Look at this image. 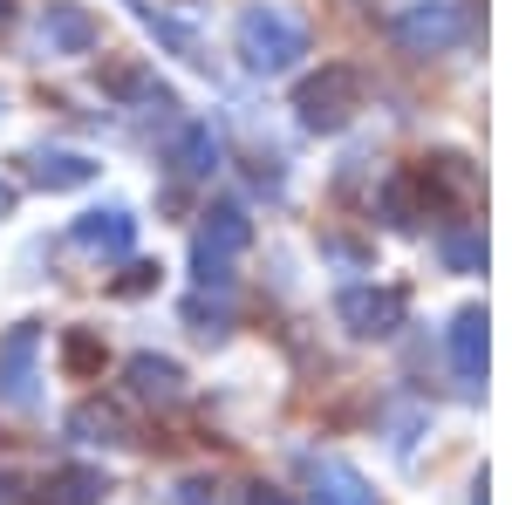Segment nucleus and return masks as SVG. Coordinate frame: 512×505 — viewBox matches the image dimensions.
<instances>
[{"label":"nucleus","mask_w":512,"mask_h":505,"mask_svg":"<svg viewBox=\"0 0 512 505\" xmlns=\"http://www.w3.org/2000/svg\"><path fill=\"white\" fill-rule=\"evenodd\" d=\"M253 246V219L239 205H212L198 226V280L205 287H233V260Z\"/></svg>","instance_id":"obj_3"},{"label":"nucleus","mask_w":512,"mask_h":505,"mask_svg":"<svg viewBox=\"0 0 512 505\" xmlns=\"http://www.w3.org/2000/svg\"><path fill=\"white\" fill-rule=\"evenodd\" d=\"M137 14H144V28H151V35H158L171 55H185V62H198V69L212 62V55H205V41H198V28H185L178 14H158L151 0H137Z\"/></svg>","instance_id":"obj_13"},{"label":"nucleus","mask_w":512,"mask_h":505,"mask_svg":"<svg viewBox=\"0 0 512 505\" xmlns=\"http://www.w3.org/2000/svg\"><path fill=\"white\" fill-rule=\"evenodd\" d=\"M171 505H212V485L192 478V485H178V492H171Z\"/></svg>","instance_id":"obj_19"},{"label":"nucleus","mask_w":512,"mask_h":505,"mask_svg":"<svg viewBox=\"0 0 512 505\" xmlns=\"http://www.w3.org/2000/svg\"><path fill=\"white\" fill-rule=\"evenodd\" d=\"M0 403L7 410H35L41 403V328L14 321L0 335Z\"/></svg>","instance_id":"obj_4"},{"label":"nucleus","mask_w":512,"mask_h":505,"mask_svg":"<svg viewBox=\"0 0 512 505\" xmlns=\"http://www.w3.org/2000/svg\"><path fill=\"white\" fill-rule=\"evenodd\" d=\"M96 492H103V471L89 465H69L48 478V505H96Z\"/></svg>","instance_id":"obj_15"},{"label":"nucleus","mask_w":512,"mask_h":505,"mask_svg":"<svg viewBox=\"0 0 512 505\" xmlns=\"http://www.w3.org/2000/svg\"><path fill=\"white\" fill-rule=\"evenodd\" d=\"M444 260H451L458 273H478V267H485V246H478L472 233H451V239H444Z\"/></svg>","instance_id":"obj_18"},{"label":"nucleus","mask_w":512,"mask_h":505,"mask_svg":"<svg viewBox=\"0 0 512 505\" xmlns=\"http://www.w3.org/2000/svg\"><path fill=\"white\" fill-rule=\"evenodd\" d=\"M246 505H294V499H287V492H274V485H253V492H246Z\"/></svg>","instance_id":"obj_20"},{"label":"nucleus","mask_w":512,"mask_h":505,"mask_svg":"<svg viewBox=\"0 0 512 505\" xmlns=\"http://www.w3.org/2000/svg\"><path fill=\"white\" fill-rule=\"evenodd\" d=\"M0 21H7V0H0Z\"/></svg>","instance_id":"obj_22"},{"label":"nucleus","mask_w":512,"mask_h":505,"mask_svg":"<svg viewBox=\"0 0 512 505\" xmlns=\"http://www.w3.org/2000/svg\"><path fill=\"white\" fill-rule=\"evenodd\" d=\"M69 430H76L82 444H123V417L110 403H82L76 417H69Z\"/></svg>","instance_id":"obj_16"},{"label":"nucleus","mask_w":512,"mask_h":505,"mask_svg":"<svg viewBox=\"0 0 512 505\" xmlns=\"http://www.w3.org/2000/svg\"><path fill=\"white\" fill-rule=\"evenodd\" d=\"M308 499L315 505H376V492H369V478H362L355 465L315 458V465H308Z\"/></svg>","instance_id":"obj_9"},{"label":"nucleus","mask_w":512,"mask_h":505,"mask_svg":"<svg viewBox=\"0 0 512 505\" xmlns=\"http://www.w3.org/2000/svg\"><path fill=\"white\" fill-rule=\"evenodd\" d=\"M130 396L137 403H178L185 396V369L171 362V355H130Z\"/></svg>","instance_id":"obj_10"},{"label":"nucleus","mask_w":512,"mask_h":505,"mask_svg":"<svg viewBox=\"0 0 512 505\" xmlns=\"http://www.w3.org/2000/svg\"><path fill=\"white\" fill-rule=\"evenodd\" d=\"M233 48H239V62H246L253 76H287V69L308 55V21L287 14V7H274V0H260V7L239 14Z\"/></svg>","instance_id":"obj_1"},{"label":"nucleus","mask_w":512,"mask_h":505,"mask_svg":"<svg viewBox=\"0 0 512 505\" xmlns=\"http://www.w3.org/2000/svg\"><path fill=\"white\" fill-rule=\"evenodd\" d=\"M62 369H69V376H96V369H103V342H96L89 328H69V335H62Z\"/></svg>","instance_id":"obj_17"},{"label":"nucleus","mask_w":512,"mask_h":505,"mask_svg":"<svg viewBox=\"0 0 512 505\" xmlns=\"http://www.w3.org/2000/svg\"><path fill=\"white\" fill-rule=\"evenodd\" d=\"M35 35H41L48 55H89V48H96V14H89L82 0H48Z\"/></svg>","instance_id":"obj_7"},{"label":"nucleus","mask_w":512,"mask_h":505,"mask_svg":"<svg viewBox=\"0 0 512 505\" xmlns=\"http://www.w3.org/2000/svg\"><path fill=\"white\" fill-rule=\"evenodd\" d=\"M171 171H178V178H212V171H219V137H212V123H185V130H178Z\"/></svg>","instance_id":"obj_11"},{"label":"nucleus","mask_w":512,"mask_h":505,"mask_svg":"<svg viewBox=\"0 0 512 505\" xmlns=\"http://www.w3.org/2000/svg\"><path fill=\"white\" fill-rule=\"evenodd\" d=\"M451 362H458V376H485V314H458V321H451Z\"/></svg>","instance_id":"obj_14"},{"label":"nucleus","mask_w":512,"mask_h":505,"mask_svg":"<svg viewBox=\"0 0 512 505\" xmlns=\"http://www.w3.org/2000/svg\"><path fill=\"white\" fill-rule=\"evenodd\" d=\"M335 314H342L349 335H396L410 301H403V287H342L335 294Z\"/></svg>","instance_id":"obj_5"},{"label":"nucleus","mask_w":512,"mask_h":505,"mask_svg":"<svg viewBox=\"0 0 512 505\" xmlns=\"http://www.w3.org/2000/svg\"><path fill=\"white\" fill-rule=\"evenodd\" d=\"M89 178H96V157H82V151H41L35 157L41 192H76V185H89Z\"/></svg>","instance_id":"obj_12"},{"label":"nucleus","mask_w":512,"mask_h":505,"mask_svg":"<svg viewBox=\"0 0 512 505\" xmlns=\"http://www.w3.org/2000/svg\"><path fill=\"white\" fill-rule=\"evenodd\" d=\"M362 69H349V62H328L321 76L301 82V96H294V110H301V123L308 130H342V123L362 110Z\"/></svg>","instance_id":"obj_2"},{"label":"nucleus","mask_w":512,"mask_h":505,"mask_svg":"<svg viewBox=\"0 0 512 505\" xmlns=\"http://www.w3.org/2000/svg\"><path fill=\"white\" fill-rule=\"evenodd\" d=\"M7 212H14V185L0 178V219H7Z\"/></svg>","instance_id":"obj_21"},{"label":"nucleus","mask_w":512,"mask_h":505,"mask_svg":"<svg viewBox=\"0 0 512 505\" xmlns=\"http://www.w3.org/2000/svg\"><path fill=\"white\" fill-rule=\"evenodd\" d=\"M76 246H82V253H96V260H123V253L137 246V219H130L123 205L82 212V219H76Z\"/></svg>","instance_id":"obj_8"},{"label":"nucleus","mask_w":512,"mask_h":505,"mask_svg":"<svg viewBox=\"0 0 512 505\" xmlns=\"http://www.w3.org/2000/svg\"><path fill=\"white\" fill-rule=\"evenodd\" d=\"M396 35H403V48H417V55H437V48H451V41L465 35V14H458L451 0H417V7L396 21Z\"/></svg>","instance_id":"obj_6"}]
</instances>
